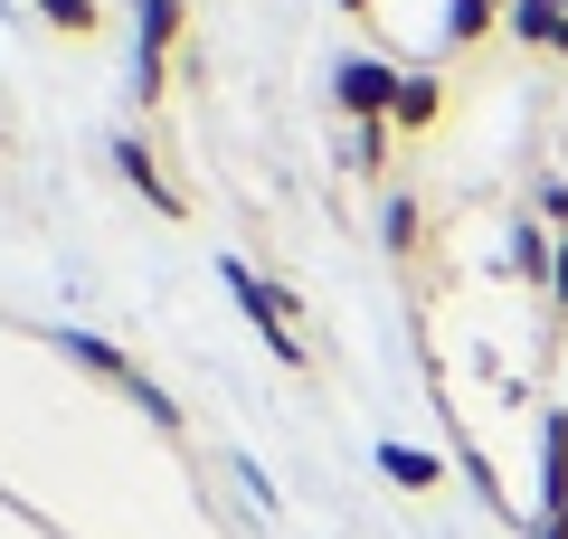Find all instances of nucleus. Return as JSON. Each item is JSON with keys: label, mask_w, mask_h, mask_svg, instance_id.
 Masks as SVG:
<instances>
[{"label": "nucleus", "mask_w": 568, "mask_h": 539, "mask_svg": "<svg viewBox=\"0 0 568 539\" xmlns=\"http://www.w3.org/2000/svg\"><path fill=\"white\" fill-rule=\"evenodd\" d=\"M133 85H142V104L162 95V67H171V39H181V0H133Z\"/></svg>", "instance_id": "3"}, {"label": "nucleus", "mask_w": 568, "mask_h": 539, "mask_svg": "<svg viewBox=\"0 0 568 539\" xmlns=\"http://www.w3.org/2000/svg\"><path fill=\"white\" fill-rule=\"evenodd\" d=\"M503 29L540 58H568V0H503Z\"/></svg>", "instance_id": "6"}, {"label": "nucleus", "mask_w": 568, "mask_h": 539, "mask_svg": "<svg viewBox=\"0 0 568 539\" xmlns=\"http://www.w3.org/2000/svg\"><path fill=\"white\" fill-rule=\"evenodd\" d=\"M219 275H227V294H237V303H246V322H256V340H265V350H275V359H284V369H304V332H294V303H284V294H275V284H265V275H256V265H237V256H227V265H219Z\"/></svg>", "instance_id": "1"}, {"label": "nucleus", "mask_w": 568, "mask_h": 539, "mask_svg": "<svg viewBox=\"0 0 568 539\" xmlns=\"http://www.w3.org/2000/svg\"><path fill=\"white\" fill-rule=\"evenodd\" d=\"M436 114H446V85H436V77H407V85H398V114H388V123H407V133H426Z\"/></svg>", "instance_id": "9"}, {"label": "nucleus", "mask_w": 568, "mask_h": 539, "mask_svg": "<svg viewBox=\"0 0 568 539\" xmlns=\"http://www.w3.org/2000/svg\"><path fill=\"white\" fill-rule=\"evenodd\" d=\"M549 294H559V313H568V237H559V265H549Z\"/></svg>", "instance_id": "15"}, {"label": "nucleus", "mask_w": 568, "mask_h": 539, "mask_svg": "<svg viewBox=\"0 0 568 539\" xmlns=\"http://www.w3.org/2000/svg\"><path fill=\"white\" fill-rule=\"evenodd\" d=\"M540 539H568V417H540Z\"/></svg>", "instance_id": "4"}, {"label": "nucleus", "mask_w": 568, "mask_h": 539, "mask_svg": "<svg viewBox=\"0 0 568 539\" xmlns=\"http://www.w3.org/2000/svg\"><path fill=\"white\" fill-rule=\"evenodd\" d=\"M388 246H417V200H388Z\"/></svg>", "instance_id": "13"}, {"label": "nucleus", "mask_w": 568, "mask_h": 539, "mask_svg": "<svg viewBox=\"0 0 568 539\" xmlns=\"http://www.w3.org/2000/svg\"><path fill=\"white\" fill-rule=\"evenodd\" d=\"M342 10H351V20H369V0H342Z\"/></svg>", "instance_id": "16"}, {"label": "nucleus", "mask_w": 568, "mask_h": 539, "mask_svg": "<svg viewBox=\"0 0 568 539\" xmlns=\"http://www.w3.org/2000/svg\"><path fill=\"white\" fill-rule=\"evenodd\" d=\"M549 265H559V246L521 218V227H511V275H521V284H549Z\"/></svg>", "instance_id": "10"}, {"label": "nucleus", "mask_w": 568, "mask_h": 539, "mask_svg": "<svg viewBox=\"0 0 568 539\" xmlns=\"http://www.w3.org/2000/svg\"><path fill=\"white\" fill-rule=\"evenodd\" d=\"M398 67L388 58H342V77H332V95H342V114H361V133H379L388 114H398Z\"/></svg>", "instance_id": "2"}, {"label": "nucleus", "mask_w": 568, "mask_h": 539, "mask_svg": "<svg viewBox=\"0 0 568 539\" xmlns=\"http://www.w3.org/2000/svg\"><path fill=\"white\" fill-rule=\"evenodd\" d=\"M540 218H549V227L568 237V180H540Z\"/></svg>", "instance_id": "14"}, {"label": "nucleus", "mask_w": 568, "mask_h": 539, "mask_svg": "<svg viewBox=\"0 0 568 539\" xmlns=\"http://www.w3.org/2000/svg\"><path fill=\"white\" fill-rule=\"evenodd\" d=\"M493 20H503V0H446V48H474Z\"/></svg>", "instance_id": "11"}, {"label": "nucleus", "mask_w": 568, "mask_h": 539, "mask_svg": "<svg viewBox=\"0 0 568 539\" xmlns=\"http://www.w3.org/2000/svg\"><path fill=\"white\" fill-rule=\"evenodd\" d=\"M39 10H48V20H58V29H77V39H85V29H95V0H39Z\"/></svg>", "instance_id": "12"}, {"label": "nucleus", "mask_w": 568, "mask_h": 539, "mask_svg": "<svg viewBox=\"0 0 568 539\" xmlns=\"http://www.w3.org/2000/svg\"><path fill=\"white\" fill-rule=\"evenodd\" d=\"M114 161H123V180H133V190H142L152 209H162V218H181V190L162 180V161L142 152V133H114Z\"/></svg>", "instance_id": "7"}, {"label": "nucleus", "mask_w": 568, "mask_h": 539, "mask_svg": "<svg viewBox=\"0 0 568 539\" xmlns=\"http://www.w3.org/2000/svg\"><path fill=\"white\" fill-rule=\"evenodd\" d=\"M379 474H388V482H407V492H436V482H446V464L417 455V445H379Z\"/></svg>", "instance_id": "8"}, {"label": "nucleus", "mask_w": 568, "mask_h": 539, "mask_svg": "<svg viewBox=\"0 0 568 539\" xmlns=\"http://www.w3.org/2000/svg\"><path fill=\"white\" fill-rule=\"evenodd\" d=\"M67 350H77V359H85V369H104V379H123V388H133V398H142V417H162V426H181V407H171V398H162V388L142 379V369H133V359H123V350H104V340H95V332H67Z\"/></svg>", "instance_id": "5"}]
</instances>
